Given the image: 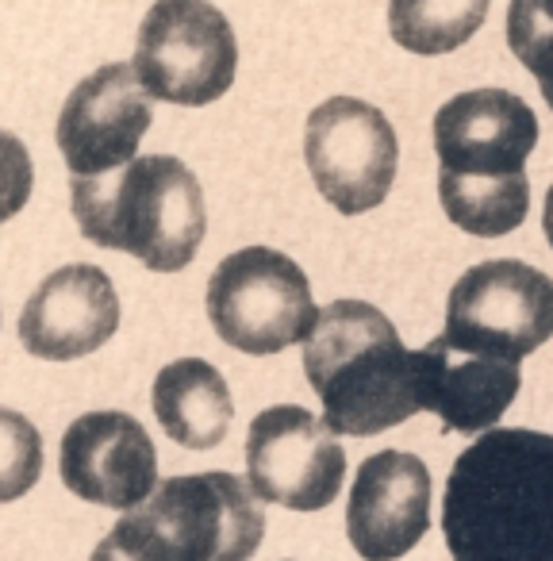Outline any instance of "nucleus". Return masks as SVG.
Segmentation results:
<instances>
[{
  "label": "nucleus",
  "instance_id": "nucleus-1",
  "mask_svg": "<svg viewBox=\"0 0 553 561\" xmlns=\"http://www.w3.org/2000/svg\"><path fill=\"white\" fill-rule=\"evenodd\" d=\"M442 538L453 561H553V435L492 427L461 450Z\"/></svg>",
  "mask_w": 553,
  "mask_h": 561
},
{
  "label": "nucleus",
  "instance_id": "nucleus-2",
  "mask_svg": "<svg viewBox=\"0 0 553 561\" xmlns=\"http://www.w3.org/2000/svg\"><path fill=\"white\" fill-rule=\"evenodd\" d=\"M304 374L335 435H381L423 412L415 354L366 300H335L304 343Z\"/></svg>",
  "mask_w": 553,
  "mask_h": 561
},
{
  "label": "nucleus",
  "instance_id": "nucleus-3",
  "mask_svg": "<svg viewBox=\"0 0 553 561\" xmlns=\"http://www.w3.org/2000/svg\"><path fill=\"white\" fill-rule=\"evenodd\" d=\"M73 216L89 242L177 273L200 254L208 211L196 173L170 154H147L104 178H73Z\"/></svg>",
  "mask_w": 553,
  "mask_h": 561
},
{
  "label": "nucleus",
  "instance_id": "nucleus-4",
  "mask_svg": "<svg viewBox=\"0 0 553 561\" xmlns=\"http://www.w3.org/2000/svg\"><path fill=\"white\" fill-rule=\"evenodd\" d=\"M108 535L135 561H250L265 515L246 481L211 469L162 481Z\"/></svg>",
  "mask_w": 553,
  "mask_h": 561
},
{
  "label": "nucleus",
  "instance_id": "nucleus-5",
  "mask_svg": "<svg viewBox=\"0 0 553 561\" xmlns=\"http://www.w3.org/2000/svg\"><path fill=\"white\" fill-rule=\"evenodd\" d=\"M208 320L242 354H281L308 343L320 323L308 273L289 254L246 247L227 254L208 280Z\"/></svg>",
  "mask_w": 553,
  "mask_h": 561
},
{
  "label": "nucleus",
  "instance_id": "nucleus-6",
  "mask_svg": "<svg viewBox=\"0 0 553 561\" xmlns=\"http://www.w3.org/2000/svg\"><path fill=\"white\" fill-rule=\"evenodd\" d=\"M442 339L453 351L519 366L553 339V280L515 257L473 265L453 280Z\"/></svg>",
  "mask_w": 553,
  "mask_h": 561
},
{
  "label": "nucleus",
  "instance_id": "nucleus-7",
  "mask_svg": "<svg viewBox=\"0 0 553 561\" xmlns=\"http://www.w3.org/2000/svg\"><path fill=\"white\" fill-rule=\"evenodd\" d=\"M131 66L147 96L204 108L231 89L239 43L208 0H158L139 24Z\"/></svg>",
  "mask_w": 553,
  "mask_h": 561
},
{
  "label": "nucleus",
  "instance_id": "nucleus-8",
  "mask_svg": "<svg viewBox=\"0 0 553 561\" xmlns=\"http://www.w3.org/2000/svg\"><path fill=\"white\" fill-rule=\"evenodd\" d=\"M304 158L323 201L343 216H361L392 193L400 147L381 108L358 96H331L308 116Z\"/></svg>",
  "mask_w": 553,
  "mask_h": 561
},
{
  "label": "nucleus",
  "instance_id": "nucleus-9",
  "mask_svg": "<svg viewBox=\"0 0 553 561\" xmlns=\"http://www.w3.org/2000/svg\"><path fill=\"white\" fill-rule=\"evenodd\" d=\"M246 481L265 504L323 512L346 481V454L327 420H315L308 408H265L246 435Z\"/></svg>",
  "mask_w": 553,
  "mask_h": 561
},
{
  "label": "nucleus",
  "instance_id": "nucleus-10",
  "mask_svg": "<svg viewBox=\"0 0 553 561\" xmlns=\"http://www.w3.org/2000/svg\"><path fill=\"white\" fill-rule=\"evenodd\" d=\"M538 147V116L507 89H469L438 108V178L461 185L527 181V158Z\"/></svg>",
  "mask_w": 553,
  "mask_h": 561
},
{
  "label": "nucleus",
  "instance_id": "nucleus-11",
  "mask_svg": "<svg viewBox=\"0 0 553 561\" xmlns=\"http://www.w3.org/2000/svg\"><path fill=\"white\" fill-rule=\"evenodd\" d=\"M150 101L135 78V66L112 62L78 81L62 104L55 139L73 178H104L135 162L142 135H147Z\"/></svg>",
  "mask_w": 553,
  "mask_h": 561
},
{
  "label": "nucleus",
  "instance_id": "nucleus-12",
  "mask_svg": "<svg viewBox=\"0 0 553 561\" xmlns=\"http://www.w3.org/2000/svg\"><path fill=\"white\" fill-rule=\"evenodd\" d=\"M58 473L73 496L131 512L158 489V450L135 415L89 412L66 427Z\"/></svg>",
  "mask_w": 553,
  "mask_h": 561
},
{
  "label": "nucleus",
  "instance_id": "nucleus-13",
  "mask_svg": "<svg viewBox=\"0 0 553 561\" xmlns=\"http://www.w3.org/2000/svg\"><path fill=\"white\" fill-rule=\"evenodd\" d=\"M430 469L404 450H381L361 461L346 504V535L358 558L396 561L430 530Z\"/></svg>",
  "mask_w": 553,
  "mask_h": 561
},
{
  "label": "nucleus",
  "instance_id": "nucleus-14",
  "mask_svg": "<svg viewBox=\"0 0 553 561\" xmlns=\"http://www.w3.org/2000/svg\"><path fill=\"white\" fill-rule=\"evenodd\" d=\"M119 328V297L101 265L55 270L20 312V343L43 362H73L101 351Z\"/></svg>",
  "mask_w": 553,
  "mask_h": 561
},
{
  "label": "nucleus",
  "instance_id": "nucleus-15",
  "mask_svg": "<svg viewBox=\"0 0 553 561\" xmlns=\"http://www.w3.org/2000/svg\"><path fill=\"white\" fill-rule=\"evenodd\" d=\"M423 412H435L446 431L476 435L492 431L519 392V366L499 358L453 351L442 335L415 351Z\"/></svg>",
  "mask_w": 553,
  "mask_h": 561
},
{
  "label": "nucleus",
  "instance_id": "nucleus-16",
  "mask_svg": "<svg viewBox=\"0 0 553 561\" xmlns=\"http://www.w3.org/2000/svg\"><path fill=\"white\" fill-rule=\"evenodd\" d=\"M150 404H154V415L165 435L177 446H188V450L219 446L234 420L231 389H227L223 374L204 358L170 362L154 377Z\"/></svg>",
  "mask_w": 553,
  "mask_h": 561
},
{
  "label": "nucleus",
  "instance_id": "nucleus-17",
  "mask_svg": "<svg viewBox=\"0 0 553 561\" xmlns=\"http://www.w3.org/2000/svg\"><path fill=\"white\" fill-rule=\"evenodd\" d=\"M488 16V0H389V32L412 55L465 47Z\"/></svg>",
  "mask_w": 553,
  "mask_h": 561
},
{
  "label": "nucleus",
  "instance_id": "nucleus-18",
  "mask_svg": "<svg viewBox=\"0 0 553 561\" xmlns=\"http://www.w3.org/2000/svg\"><path fill=\"white\" fill-rule=\"evenodd\" d=\"M507 47L534 73L545 104L553 108V0H511Z\"/></svg>",
  "mask_w": 553,
  "mask_h": 561
},
{
  "label": "nucleus",
  "instance_id": "nucleus-19",
  "mask_svg": "<svg viewBox=\"0 0 553 561\" xmlns=\"http://www.w3.org/2000/svg\"><path fill=\"white\" fill-rule=\"evenodd\" d=\"M43 473V435L27 415L0 408V504L27 496Z\"/></svg>",
  "mask_w": 553,
  "mask_h": 561
},
{
  "label": "nucleus",
  "instance_id": "nucleus-20",
  "mask_svg": "<svg viewBox=\"0 0 553 561\" xmlns=\"http://www.w3.org/2000/svg\"><path fill=\"white\" fill-rule=\"evenodd\" d=\"M35 170L27 147L12 131H0V224H9L32 201Z\"/></svg>",
  "mask_w": 553,
  "mask_h": 561
},
{
  "label": "nucleus",
  "instance_id": "nucleus-21",
  "mask_svg": "<svg viewBox=\"0 0 553 561\" xmlns=\"http://www.w3.org/2000/svg\"><path fill=\"white\" fill-rule=\"evenodd\" d=\"M93 561H135L127 550H119L116 542H112V535L108 538H101V546L93 550Z\"/></svg>",
  "mask_w": 553,
  "mask_h": 561
},
{
  "label": "nucleus",
  "instance_id": "nucleus-22",
  "mask_svg": "<svg viewBox=\"0 0 553 561\" xmlns=\"http://www.w3.org/2000/svg\"><path fill=\"white\" fill-rule=\"evenodd\" d=\"M542 227H545V239H550V247H553V185H550V193H545V211H542Z\"/></svg>",
  "mask_w": 553,
  "mask_h": 561
}]
</instances>
